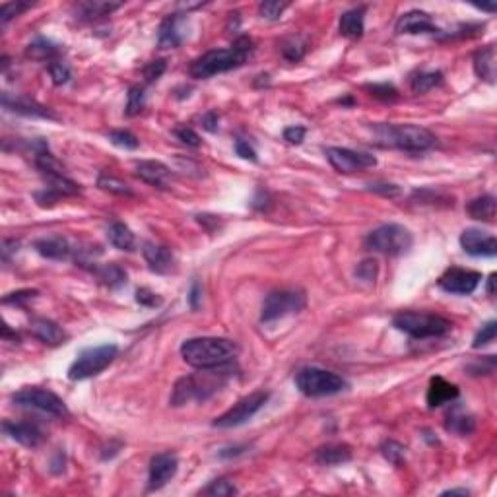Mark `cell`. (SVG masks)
I'll list each match as a JSON object with an SVG mask.
<instances>
[{
  "label": "cell",
  "mask_w": 497,
  "mask_h": 497,
  "mask_svg": "<svg viewBox=\"0 0 497 497\" xmlns=\"http://www.w3.org/2000/svg\"><path fill=\"white\" fill-rule=\"evenodd\" d=\"M12 402L20 408L37 410L43 414H49L55 418H62L69 414L67 404L59 399L55 392L47 389H40V387H28V389L18 390L16 394H12Z\"/></svg>",
  "instance_id": "obj_9"
},
{
  "label": "cell",
  "mask_w": 497,
  "mask_h": 497,
  "mask_svg": "<svg viewBox=\"0 0 497 497\" xmlns=\"http://www.w3.org/2000/svg\"><path fill=\"white\" fill-rule=\"evenodd\" d=\"M369 189H371V191H375V193H381V195H385V196H396L400 193L399 186H396V185H371Z\"/></svg>",
  "instance_id": "obj_56"
},
{
  "label": "cell",
  "mask_w": 497,
  "mask_h": 497,
  "mask_svg": "<svg viewBox=\"0 0 497 497\" xmlns=\"http://www.w3.org/2000/svg\"><path fill=\"white\" fill-rule=\"evenodd\" d=\"M137 302L144 307H157L162 305V299L157 297V293L150 292L148 288H140L137 292Z\"/></svg>",
  "instance_id": "obj_50"
},
{
  "label": "cell",
  "mask_w": 497,
  "mask_h": 497,
  "mask_svg": "<svg viewBox=\"0 0 497 497\" xmlns=\"http://www.w3.org/2000/svg\"><path fill=\"white\" fill-rule=\"evenodd\" d=\"M482 282V274L476 270H467V268H448L447 272L439 278V288L447 293H457V295H468L476 292V288Z\"/></svg>",
  "instance_id": "obj_13"
},
{
  "label": "cell",
  "mask_w": 497,
  "mask_h": 497,
  "mask_svg": "<svg viewBox=\"0 0 497 497\" xmlns=\"http://www.w3.org/2000/svg\"><path fill=\"white\" fill-rule=\"evenodd\" d=\"M305 293L299 290H280L266 295L263 303V313H261V321L272 322L276 319H282L286 315L303 311L305 307Z\"/></svg>",
  "instance_id": "obj_11"
},
{
  "label": "cell",
  "mask_w": 497,
  "mask_h": 497,
  "mask_svg": "<svg viewBox=\"0 0 497 497\" xmlns=\"http://www.w3.org/2000/svg\"><path fill=\"white\" fill-rule=\"evenodd\" d=\"M396 31L406 35H418V33H437L439 30L428 12L410 10L404 16H400V20L396 21Z\"/></svg>",
  "instance_id": "obj_21"
},
{
  "label": "cell",
  "mask_w": 497,
  "mask_h": 497,
  "mask_svg": "<svg viewBox=\"0 0 497 497\" xmlns=\"http://www.w3.org/2000/svg\"><path fill=\"white\" fill-rule=\"evenodd\" d=\"M33 247L41 256L51 259V261H67L70 256H74V251H76V247H72L69 239L60 237V235H51V237L37 239Z\"/></svg>",
  "instance_id": "obj_20"
},
{
  "label": "cell",
  "mask_w": 497,
  "mask_h": 497,
  "mask_svg": "<svg viewBox=\"0 0 497 497\" xmlns=\"http://www.w3.org/2000/svg\"><path fill=\"white\" fill-rule=\"evenodd\" d=\"M235 344L227 338H216V336H200V338H189L181 344V356L185 363L196 369H212L222 367L234 360Z\"/></svg>",
  "instance_id": "obj_1"
},
{
  "label": "cell",
  "mask_w": 497,
  "mask_h": 497,
  "mask_svg": "<svg viewBox=\"0 0 497 497\" xmlns=\"http://www.w3.org/2000/svg\"><path fill=\"white\" fill-rule=\"evenodd\" d=\"M381 453H383V457L387 458L390 464L400 467V464L404 462L406 448H404V445L396 443V441H385V443L381 445Z\"/></svg>",
  "instance_id": "obj_38"
},
{
  "label": "cell",
  "mask_w": 497,
  "mask_h": 497,
  "mask_svg": "<svg viewBox=\"0 0 497 497\" xmlns=\"http://www.w3.org/2000/svg\"><path fill=\"white\" fill-rule=\"evenodd\" d=\"M206 496H218V497H227V496H235L237 494V487L225 480V478H220V480H214L210 486L204 489Z\"/></svg>",
  "instance_id": "obj_40"
},
{
  "label": "cell",
  "mask_w": 497,
  "mask_h": 497,
  "mask_svg": "<svg viewBox=\"0 0 497 497\" xmlns=\"http://www.w3.org/2000/svg\"><path fill=\"white\" fill-rule=\"evenodd\" d=\"M2 429L6 431V435H10L14 441H18L24 447H37L45 439L40 426L33 421H8L6 419L2 424Z\"/></svg>",
  "instance_id": "obj_19"
},
{
  "label": "cell",
  "mask_w": 497,
  "mask_h": 497,
  "mask_svg": "<svg viewBox=\"0 0 497 497\" xmlns=\"http://www.w3.org/2000/svg\"><path fill=\"white\" fill-rule=\"evenodd\" d=\"M59 53H60L59 45H55V43L49 40H43V37H40V40H35L33 43H30L28 49H26V55H28L30 59L51 60V62H53L55 57H59Z\"/></svg>",
  "instance_id": "obj_32"
},
{
  "label": "cell",
  "mask_w": 497,
  "mask_h": 497,
  "mask_svg": "<svg viewBox=\"0 0 497 497\" xmlns=\"http://www.w3.org/2000/svg\"><path fill=\"white\" fill-rule=\"evenodd\" d=\"M146 105V94H144V89L140 88V86H132V88L128 89V101H127V113L128 117H137L142 113V109Z\"/></svg>",
  "instance_id": "obj_37"
},
{
  "label": "cell",
  "mask_w": 497,
  "mask_h": 497,
  "mask_svg": "<svg viewBox=\"0 0 497 497\" xmlns=\"http://www.w3.org/2000/svg\"><path fill=\"white\" fill-rule=\"evenodd\" d=\"M460 245L472 256H496L497 241L496 237L482 229H464L460 235Z\"/></svg>",
  "instance_id": "obj_15"
},
{
  "label": "cell",
  "mask_w": 497,
  "mask_h": 497,
  "mask_svg": "<svg viewBox=\"0 0 497 497\" xmlns=\"http://www.w3.org/2000/svg\"><path fill=\"white\" fill-rule=\"evenodd\" d=\"M229 363L222 367H212V369H200L198 375H189L175 383V389L171 394V404L173 406H183L193 400L210 399L214 392L220 390L222 385L229 377Z\"/></svg>",
  "instance_id": "obj_3"
},
{
  "label": "cell",
  "mask_w": 497,
  "mask_h": 497,
  "mask_svg": "<svg viewBox=\"0 0 497 497\" xmlns=\"http://www.w3.org/2000/svg\"><path fill=\"white\" fill-rule=\"evenodd\" d=\"M2 105L14 111L18 115H26V117H41V119H59L49 107L41 105L33 99L26 98V96H10V94H2Z\"/></svg>",
  "instance_id": "obj_17"
},
{
  "label": "cell",
  "mask_w": 497,
  "mask_h": 497,
  "mask_svg": "<svg viewBox=\"0 0 497 497\" xmlns=\"http://www.w3.org/2000/svg\"><path fill=\"white\" fill-rule=\"evenodd\" d=\"M18 241L16 239H4V243H2V261L4 263H8L10 261V254L14 251H18Z\"/></svg>",
  "instance_id": "obj_55"
},
{
  "label": "cell",
  "mask_w": 497,
  "mask_h": 497,
  "mask_svg": "<svg viewBox=\"0 0 497 497\" xmlns=\"http://www.w3.org/2000/svg\"><path fill=\"white\" fill-rule=\"evenodd\" d=\"M288 8V2H276V0H266L259 6V14L266 20H278Z\"/></svg>",
  "instance_id": "obj_41"
},
{
  "label": "cell",
  "mask_w": 497,
  "mask_h": 497,
  "mask_svg": "<svg viewBox=\"0 0 497 497\" xmlns=\"http://www.w3.org/2000/svg\"><path fill=\"white\" fill-rule=\"evenodd\" d=\"M28 8H31L30 2H4L0 8V21L8 24L14 16H20L21 12H26Z\"/></svg>",
  "instance_id": "obj_42"
},
{
  "label": "cell",
  "mask_w": 497,
  "mask_h": 497,
  "mask_svg": "<svg viewBox=\"0 0 497 497\" xmlns=\"http://www.w3.org/2000/svg\"><path fill=\"white\" fill-rule=\"evenodd\" d=\"M198 302H200V284L195 282L193 284V290H191V305H193V309L198 307Z\"/></svg>",
  "instance_id": "obj_57"
},
{
  "label": "cell",
  "mask_w": 497,
  "mask_h": 497,
  "mask_svg": "<svg viewBox=\"0 0 497 497\" xmlns=\"http://www.w3.org/2000/svg\"><path fill=\"white\" fill-rule=\"evenodd\" d=\"M235 152H237V156L243 157V159H251V162H256V154H254V150L251 148V144L243 140V138H237L235 140Z\"/></svg>",
  "instance_id": "obj_52"
},
{
  "label": "cell",
  "mask_w": 497,
  "mask_h": 497,
  "mask_svg": "<svg viewBox=\"0 0 497 497\" xmlns=\"http://www.w3.org/2000/svg\"><path fill=\"white\" fill-rule=\"evenodd\" d=\"M474 70L480 76V80H484L487 84H496V47L494 45H487L484 49H480L474 55Z\"/></svg>",
  "instance_id": "obj_26"
},
{
  "label": "cell",
  "mask_w": 497,
  "mask_h": 497,
  "mask_svg": "<svg viewBox=\"0 0 497 497\" xmlns=\"http://www.w3.org/2000/svg\"><path fill=\"white\" fill-rule=\"evenodd\" d=\"M305 134H307V130L303 127H288L284 130V140L297 146V144H302L303 140H305Z\"/></svg>",
  "instance_id": "obj_51"
},
{
  "label": "cell",
  "mask_w": 497,
  "mask_h": 497,
  "mask_svg": "<svg viewBox=\"0 0 497 497\" xmlns=\"http://www.w3.org/2000/svg\"><path fill=\"white\" fill-rule=\"evenodd\" d=\"M375 137L381 146L399 148L410 154L428 152L437 144V138L418 125H379L375 127Z\"/></svg>",
  "instance_id": "obj_4"
},
{
  "label": "cell",
  "mask_w": 497,
  "mask_h": 497,
  "mask_svg": "<svg viewBox=\"0 0 497 497\" xmlns=\"http://www.w3.org/2000/svg\"><path fill=\"white\" fill-rule=\"evenodd\" d=\"M270 394L266 390H256V392H251L249 396L241 399L237 404H234L232 408L224 412L222 416H218L214 419V428L220 429H229V428H237V426H243L245 421L253 418L254 414L259 410L263 408L264 404L268 402Z\"/></svg>",
  "instance_id": "obj_10"
},
{
  "label": "cell",
  "mask_w": 497,
  "mask_h": 497,
  "mask_svg": "<svg viewBox=\"0 0 497 497\" xmlns=\"http://www.w3.org/2000/svg\"><path fill=\"white\" fill-rule=\"evenodd\" d=\"M94 274L98 276L101 284L107 288H121L127 284V272L119 264H103V266H94Z\"/></svg>",
  "instance_id": "obj_30"
},
{
  "label": "cell",
  "mask_w": 497,
  "mask_h": 497,
  "mask_svg": "<svg viewBox=\"0 0 497 497\" xmlns=\"http://www.w3.org/2000/svg\"><path fill=\"white\" fill-rule=\"evenodd\" d=\"M49 72H51V78H53V82H55L57 86H62V84H67L70 80L69 67H67L64 62H60V60H53V62H49Z\"/></svg>",
  "instance_id": "obj_45"
},
{
  "label": "cell",
  "mask_w": 497,
  "mask_h": 497,
  "mask_svg": "<svg viewBox=\"0 0 497 497\" xmlns=\"http://www.w3.org/2000/svg\"><path fill=\"white\" fill-rule=\"evenodd\" d=\"M468 214H470V218H474V220L491 224V222L496 220V196L484 195L474 198V200L468 204Z\"/></svg>",
  "instance_id": "obj_28"
},
{
  "label": "cell",
  "mask_w": 497,
  "mask_h": 497,
  "mask_svg": "<svg viewBox=\"0 0 497 497\" xmlns=\"http://www.w3.org/2000/svg\"><path fill=\"white\" fill-rule=\"evenodd\" d=\"M365 89L369 91L373 98L383 99V101H394V99H399V91H396L394 86H390V84H369V86H365Z\"/></svg>",
  "instance_id": "obj_43"
},
{
  "label": "cell",
  "mask_w": 497,
  "mask_h": 497,
  "mask_svg": "<svg viewBox=\"0 0 497 497\" xmlns=\"http://www.w3.org/2000/svg\"><path fill=\"white\" fill-rule=\"evenodd\" d=\"M315 462H319L321 467H336V464H344L351 460V448L342 443H329L322 445L315 451Z\"/></svg>",
  "instance_id": "obj_25"
},
{
  "label": "cell",
  "mask_w": 497,
  "mask_h": 497,
  "mask_svg": "<svg viewBox=\"0 0 497 497\" xmlns=\"http://www.w3.org/2000/svg\"><path fill=\"white\" fill-rule=\"evenodd\" d=\"M164 72H166V62L164 60H152L144 67V78H146V82H156Z\"/></svg>",
  "instance_id": "obj_49"
},
{
  "label": "cell",
  "mask_w": 497,
  "mask_h": 497,
  "mask_svg": "<svg viewBox=\"0 0 497 497\" xmlns=\"http://www.w3.org/2000/svg\"><path fill=\"white\" fill-rule=\"evenodd\" d=\"M109 140H111V144H115L119 148H125V150H137L140 146V142H138V138L132 134V132H128V130H111L107 134Z\"/></svg>",
  "instance_id": "obj_39"
},
{
  "label": "cell",
  "mask_w": 497,
  "mask_h": 497,
  "mask_svg": "<svg viewBox=\"0 0 497 497\" xmlns=\"http://www.w3.org/2000/svg\"><path fill=\"white\" fill-rule=\"evenodd\" d=\"M324 156L331 162V166L344 175H351L363 169L377 166V159L369 154H361V152H354L348 148H326Z\"/></svg>",
  "instance_id": "obj_12"
},
{
  "label": "cell",
  "mask_w": 497,
  "mask_h": 497,
  "mask_svg": "<svg viewBox=\"0 0 497 497\" xmlns=\"http://www.w3.org/2000/svg\"><path fill=\"white\" fill-rule=\"evenodd\" d=\"M142 254L146 259L150 270H154L156 274H169L173 270V266H175L173 253L167 247H164V245L146 241V243L142 245Z\"/></svg>",
  "instance_id": "obj_22"
},
{
  "label": "cell",
  "mask_w": 497,
  "mask_h": 497,
  "mask_svg": "<svg viewBox=\"0 0 497 497\" xmlns=\"http://www.w3.org/2000/svg\"><path fill=\"white\" fill-rule=\"evenodd\" d=\"M98 186L101 191H105V193H111V195H117V196H132V189L125 183V181H121L117 177L113 175H107V173H101L98 177Z\"/></svg>",
  "instance_id": "obj_36"
},
{
  "label": "cell",
  "mask_w": 497,
  "mask_h": 497,
  "mask_svg": "<svg viewBox=\"0 0 497 497\" xmlns=\"http://www.w3.org/2000/svg\"><path fill=\"white\" fill-rule=\"evenodd\" d=\"M186 20L183 14H171L159 26V35H157V45L162 49H175L186 37L185 31Z\"/></svg>",
  "instance_id": "obj_16"
},
{
  "label": "cell",
  "mask_w": 497,
  "mask_h": 497,
  "mask_svg": "<svg viewBox=\"0 0 497 497\" xmlns=\"http://www.w3.org/2000/svg\"><path fill=\"white\" fill-rule=\"evenodd\" d=\"M496 334H497V322L496 321H489L486 322L480 332L476 334V338H474V348H482V346H487L489 342L496 340Z\"/></svg>",
  "instance_id": "obj_44"
},
{
  "label": "cell",
  "mask_w": 497,
  "mask_h": 497,
  "mask_svg": "<svg viewBox=\"0 0 497 497\" xmlns=\"http://www.w3.org/2000/svg\"><path fill=\"white\" fill-rule=\"evenodd\" d=\"M253 53V41L249 37H239L229 49H214L204 53L202 57L191 64V76L198 80L212 78L216 74H224L229 70L243 67L249 55Z\"/></svg>",
  "instance_id": "obj_2"
},
{
  "label": "cell",
  "mask_w": 497,
  "mask_h": 497,
  "mask_svg": "<svg viewBox=\"0 0 497 497\" xmlns=\"http://www.w3.org/2000/svg\"><path fill=\"white\" fill-rule=\"evenodd\" d=\"M365 247L375 253L387 254V256H399L408 253L412 247V234L404 225L387 224L373 229L365 237Z\"/></svg>",
  "instance_id": "obj_7"
},
{
  "label": "cell",
  "mask_w": 497,
  "mask_h": 497,
  "mask_svg": "<svg viewBox=\"0 0 497 497\" xmlns=\"http://www.w3.org/2000/svg\"><path fill=\"white\" fill-rule=\"evenodd\" d=\"M31 334L47 346H60L67 340V332L60 329L57 322L49 319H33L30 324Z\"/></svg>",
  "instance_id": "obj_24"
},
{
  "label": "cell",
  "mask_w": 497,
  "mask_h": 497,
  "mask_svg": "<svg viewBox=\"0 0 497 497\" xmlns=\"http://www.w3.org/2000/svg\"><path fill=\"white\" fill-rule=\"evenodd\" d=\"M179 460L173 453H157L150 460V472H148V489H159L164 487L177 474Z\"/></svg>",
  "instance_id": "obj_14"
},
{
  "label": "cell",
  "mask_w": 497,
  "mask_h": 497,
  "mask_svg": "<svg viewBox=\"0 0 497 497\" xmlns=\"http://www.w3.org/2000/svg\"><path fill=\"white\" fill-rule=\"evenodd\" d=\"M494 282H496V274H491L489 280H487V293L489 295H494Z\"/></svg>",
  "instance_id": "obj_59"
},
{
  "label": "cell",
  "mask_w": 497,
  "mask_h": 497,
  "mask_svg": "<svg viewBox=\"0 0 497 497\" xmlns=\"http://www.w3.org/2000/svg\"><path fill=\"white\" fill-rule=\"evenodd\" d=\"M458 396V387L448 383L443 377H431L428 387V406L429 408H439L443 404H448Z\"/></svg>",
  "instance_id": "obj_23"
},
{
  "label": "cell",
  "mask_w": 497,
  "mask_h": 497,
  "mask_svg": "<svg viewBox=\"0 0 497 497\" xmlns=\"http://www.w3.org/2000/svg\"><path fill=\"white\" fill-rule=\"evenodd\" d=\"M392 324L399 331L410 334L412 338H439V336H445L453 329V322L445 317L424 311L399 313L392 319Z\"/></svg>",
  "instance_id": "obj_5"
},
{
  "label": "cell",
  "mask_w": 497,
  "mask_h": 497,
  "mask_svg": "<svg viewBox=\"0 0 497 497\" xmlns=\"http://www.w3.org/2000/svg\"><path fill=\"white\" fill-rule=\"evenodd\" d=\"M175 137L179 138L183 144H186V146H193V148L200 146V137L196 134L193 128L186 127V125L175 128Z\"/></svg>",
  "instance_id": "obj_48"
},
{
  "label": "cell",
  "mask_w": 497,
  "mask_h": 497,
  "mask_svg": "<svg viewBox=\"0 0 497 497\" xmlns=\"http://www.w3.org/2000/svg\"><path fill=\"white\" fill-rule=\"evenodd\" d=\"M363 20H365L363 6L344 12L340 18V33L348 40H360L363 35Z\"/></svg>",
  "instance_id": "obj_27"
},
{
  "label": "cell",
  "mask_w": 497,
  "mask_h": 497,
  "mask_svg": "<svg viewBox=\"0 0 497 497\" xmlns=\"http://www.w3.org/2000/svg\"><path fill=\"white\" fill-rule=\"evenodd\" d=\"M218 123H220V117H218L216 111H208L202 117V128L208 130V132H216L218 130Z\"/></svg>",
  "instance_id": "obj_54"
},
{
  "label": "cell",
  "mask_w": 497,
  "mask_h": 497,
  "mask_svg": "<svg viewBox=\"0 0 497 497\" xmlns=\"http://www.w3.org/2000/svg\"><path fill=\"white\" fill-rule=\"evenodd\" d=\"M35 295H37V290H20V292L8 293V295L2 299V303H4V305H26V303L31 302Z\"/></svg>",
  "instance_id": "obj_47"
},
{
  "label": "cell",
  "mask_w": 497,
  "mask_h": 497,
  "mask_svg": "<svg viewBox=\"0 0 497 497\" xmlns=\"http://www.w3.org/2000/svg\"><path fill=\"white\" fill-rule=\"evenodd\" d=\"M447 429L448 431H453V433H457V435H470L474 428H476V419L474 416H470V414H464V412H460V410H455V412H451L447 418Z\"/></svg>",
  "instance_id": "obj_33"
},
{
  "label": "cell",
  "mask_w": 497,
  "mask_h": 497,
  "mask_svg": "<svg viewBox=\"0 0 497 497\" xmlns=\"http://www.w3.org/2000/svg\"><path fill=\"white\" fill-rule=\"evenodd\" d=\"M107 237L109 243L113 245L115 249H121V251H132L134 249V234L130 232V227L121 222H113V224L107 227Z\"/></svg>",
  "instance_id": "obj_29"
},
{
  "label": "cell",
  "mask_w": 497,
  "mask_h": 497,
  "mask_svg": "<svg viewBox=\"0 0 497 497\" xmlns=\"http://www.w3.org/2000/svg\"><path fill=\"white\" fill-rule=\"evenodd\" d=\"M377 272H379V266H377V263H375L373 259L363 261V263L356 268V276H358L360 280H363V282H375Z\"/></svg>",
  "instance_id": "obj_46"
},
{
  "label": "cell",
  "mask_w": 497,
  "mask_h": 497,
  "mask_svg": "<svg viewBox=\"0 0 497 497\" xmlns=\"http://www.w3.org/2000/svg\"><path fill=\"white\" fill-rule=\"evenodd\" d=\"M443 82V74L439 70H431V72H418L410 80V86L414 94H426L429 89H433Z\"/></svg>",
  "instance_id": "obj_34"
},
{
  "label": "cell",
  "mask_w": 497,
  "mask_h": 497,
  "mask_svg": "<svg viewBox=\"0 0 497 497\" xmlns=\"http://www.w3.org/2000/svg\"><path fill=\"white\" fill-rule=\"evenodd\" d=\"M295 385L305 396L319 399V396H332L346 389V381L332 371L319 369V367H303L295 375Z\"/></svg>",
  "instance_id": "obj_6"
},
{
  "label": "cell",
  "mask_w": 497,
  "mask_h": 497,
  "mask_svg": "<svg viewBox=\"0 0 497 497\" xmlns=\"http://www.w3.org/2000/svg\"><path fill=\"white\" fill-rule=\"evenodd\" d=\"M468 496V489H447L443 491V496Z\"/></svg>",
  "instance_id": "obj_58"
},
{
  "label": "cell",
  "mask_w": 497,
  "mask_h": 497,
  "mask_svg": "<svg viewBox=\"0 0 497 497\" xmlns=\"http://www.w3.org/2000/svg\"><path fill=\"white\" fill-rule=\"evenodd\" d=\"M134 169H137V177H140L148 185L157 186V189H169L171 185V179H173L171 169L162 162L144 159V162H138Z\"/></svg>",
  "instance_id": "obj_18"
},
{
  "label": "cell",
  "mask_w": 497,
  "mask_h": 497,
  "mask_svg": "<svg viewBox=\"0 0 497 497\" xmlns=\"http://www.w3.org/2000/svg\"><path fill=\"white\" fill-rule=\"evenodd\" d=\"M123 4L119 2H80L78 14L82 20H96L101 16H109L111 12L119 10Z\"/></svg>",
  "instance_id": "obj_31"
},
{
  "label": "cell",
  "mask_w": 497,
  "mask_h": 497,
  "mask_svg": "<svg viewBox=\"0 0 497 497\" xmlns=\"http://www.w3.org/2000/svg\"><path fill=\"white\" fill-rule=\"evenodd\" d=\"M117 354L119 348L115 344H101V346H96V348L84 350L74 360V363L70 365L69 379L84 381L98 375L103 369H107L109 365L113 363V360L117 358Z\"/></svg>",
  "instance_id": "obj_8"
},
{
  "label": "cell",
  "mask_w": 497,
  "mask_h": 497,
  "mask_svg": "<svg viewBox=\"0 0 497 497\" xmlns=\"http://www.w3.org/2000/svg\"><path fill=\"white\" fill-rule=\"evenodd\" d=\"M59 198V193H55L49 186H45V191H41V193H35V200H37L40 206H43V208H45V206H53Z\"/></svg>",
  "instance_id": "obj_53"
},
{
  "label": "cell",
  "mask_w": 497,
  "mask_h": 497,
  "mask_svg": "<svg viewBox=\"0 0 497 497\" xmlns=\"http://www.w3.org/2000/svg\"><path fill=\"white\" fill-rule=\"evenodd\" d=\"M280 51H282L284 59H288L290 62H297L303 59V55L307 51V41L299 35H290L280 41Z\"/></svg>",
  "instance_id": "obj_35"
}]
</instances>
